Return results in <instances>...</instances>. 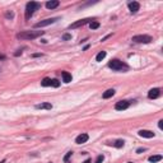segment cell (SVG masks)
Wrapping results in <instances>:
<instances>
[{
  "mask_svg": "<svg viewBox=\"0 0 163 163\" xmlns=\"http://www.w3.org/2000/svg\"><path fill=\"white\" fill-rule=\"evenodd\" d=\"M41 8V4L40 3H36V1H29L27 3V5H26V19L28 21L29 18L33 15L37 9H40Z\"/></svg>",
  "mask_w": 163,
  "mask_h": 163,
  "instance_id": "cell-2",
  "label": "cell"
},
{
  "mask_svg": "<svg viewBox=\"0 0 163 163\" xmlns=\"http://www.w3.org/2000/svg\"><path fill=\"white\" fill-rule=\"evenodd\" d=\"M147 149L145 148H139V149H136V153H143V152H145Z\"/></svg>",
  "mask_w": 163,
  "mask_h": 163,
  "instance_id": "cell-27",
  "label": "cell"
},
{
  "mask_svg": "<svg viewBox=\"0 0 163 163\" xmlns=\"http://www.w3.org/2000/svg\"><path fill=\"white\" fill-rule=\"evenodd\" d=\"M51 87H54V88L60 87V82H59L57 79H51Z\"/></svg>",
  "mask_w": 163,
  "mask_h": 163,
  "instance_id": "cell-21",
  "label": "cell"
},
{
  "mask_svg": "<svg viewBox=\"0 0 163 163\" xmlns=\"http://www.w3.org/2000/svg\"><path fill=\"white\" fill-rule=\"evenodd\" d=\"M103 159H105L103 154H99V156L97 157V159H96V162H94V163H102V162H103Z\"/></svg>",
  "mask_w": 163,
  "mask_h": 163,
  "instance_id": "cell-23",
  "label": "cell"
},
{
  "mask_svg": "<svg viewBox=\"0 0 163 163\" xmlns=\"http://www.w3.org/2000/svg\"><path fill=\"white\" fill-rule=\"evenodd\" d=\"M105 57H106V51H101V52H98V55L96 56V61H102Z\"/></svg>",
  "mask_w": 163,
  "mask_h": 163,
  "instance_id": "cell-18",
  "label": "cell"
},
{
  "mask_svg": "<svg viewBox=\"0 0 163 163\" xmlns=\"http://www.w3.org/2000/svg\"><path fill=\"white\" fill-rule=\"evenodd\" d=\"M148 161L152 163H157V162H159V161H162V156H161V154H158V156H152L148 158Z\"/></svg>",
  "mask_w": 163,
  "mask_h": 163,
  "instance_id": "cell-16",
  "label": "cell"
},
{
  "mask_svg": "<svg viewBox=\"0 0 163 163\" xmlns=\"http://www.w3.org/2000/svg\"><path fill=\"white\" fill-rule=\"evenodd\" d=\"M43 33H45V31H24V32L18 33L17 37L21 40H35V38L41 37Z\"/></svg>",
  "mask_w": 163,
  "mask_h": 163,
  "instance_id": "cell-1",
  "label": "cell"
},
{
  "mask_svg": "<svg viewBox=\"0 0 163 163\" xmlns=\"http://www.w3.org/2000/svg\"><path fill=\"white\" fill-rule=\"evenodd\" d=\"M36 108H37V110H51V108H52V105H51L50 102H43V103L36 105Z\"/></svg>",
  "mask_w": 163,
  "mask_h": 163,
  "instance_id": "cell-12",
  "label": "cell"
},
{
  "mask_svg": "<svg viewBox=\"0 0 163 163\" xmlns=\"http://www.w3.org/2000/svg\"><path fill=\"white\" fill-rule=\"evenodd\" d=\"M129 9H130V12L131 13H136L139 9H140V4L138 3V1H131V3H129L128 4Z\"/></svg>",
  "mask_w": 163,
  "mask_h": 163,
  "instance_id": "cell-10",
  "label": "cell"
},
{
  "mask_svg": "<svg viewBox=\"0 0 163 163\" xmlns=\"http://www.w3.org/2000/svg\"><path fill=\"white\" fill-rule=\"evenodd\" d=\"M5 17H7V18H13V17H14V14H13L12 12H8L7 14H5Z\"/></svg>",
  "mask_w": 163,
  "mask_h": 163,
  "instance_id": "cell-25",
  "label": "cell"
},
{
  "mask_svg": "<svg viewBox=\"0 0 163 163\" xmlns=\"http://www.w3.org/2000/svg\"><path fill=\"white\" fill-rule=\"evenodd\" d=\"M63 40H64V41L71 40V35H69V33H65V35H63Z\"/></svg>",
  "mask_w": 163,
  "mask_h": 163,
  "instance_id": "cell-24",
  "label": "cell"
},
{
  "mask_svg": "<svg viewBox=\"0 0 163 163\" xmlns=\"http://www.w3.org/2000/svg\"><path fill=\"white\" fill-rule=\"evenodd\" d=\"M159 96H161V89L159 88H153V89H150L148 92V98L150 99H156Z\"/></svg>",
  "mask_w": 163,
  "mask_h": 163,
  "instance_id": "cell-8",
  "label": "cell"
},
{
  "mask_svg": "<svg viewBox=\"0 0 163 163\" xmlns=\"http://www.w3.org/2000/svg\"><path fill=\"white\" fill-rule=\"evenodd\" d=\"M40 56H42V54H33L32 55V57H40Z\"/></svg>",
  "mask_w": 163,
  "mask_h": 163,
  "instance_id": "cell-28",
  "label": "cell"
},
{
  "mask_svg": "<svg viewBox=\"0 0 163 163\" xmlns=\"http://www.w3.org/2000/svg\"><path fill=\"white\" fill-rule=\"evenodd\" d=\"M111 36H112V35H107L106 37H103V38H102V41H106L107 38H108V37H111Z\"/></svg>",
  "mask_w": 163,
  "mask_h": 163,
  "instance_id": "cell-30",
  "label": "cell"
},
{
  "mask_svg": "<svg viewBox=\"0 0 163 163\" xmlns=\"http://www.w3.org/2000/svg\"><path fill=\"white\" fill-rule=\"evenodd\" d=\"M89 28H91V29L99 28V23H98V22H91V23H89Z\"/></svg>",
  "mask_w": 163,
  "mask_h": 163,
  "instance_id": "cell-20",
  "label": "cell"
},
{
  "mask_svg": "<svg viewBox=\"0 0 163 163\" xmlns=\"http://www.w3.org/2000/svg\"><path fill=\"white\" fill-rule=\"evenodd\" d=\"M61 75H63V82L64 83H70L71 82V74H69L68 71H63Z\"/></svg>",
  "mask_w": 163,
  "mask_h": 163,
  "instance_id": "cell-14",
  "label": "cell"
},
{
  "mask_svg": "<svg viewBox=\"0 0 163 163\" xmlns=\"http://www.w3.org/2000/svg\"><path fill=\"white\" fill-rule=\"evenodd\" d=\"M83 163H91V159H87L85 162H83Z\"/></svg>",
  "mask_w": 163,
  "mask_h": 163,
  "instance_id": "cell-31",
  "label": "cell"
},
{
  "mask_svg": "<svg viewBox=\"0 0 163 163\" xmlns=\"http://www.w3.org/2000/svg\"><path fill=\"white\" fill-rule=\"evenodd\" d=\"M115 96V89H107L106 92L102 94V97L105 99H108V98H111V97H114Z\"/></svg>",
  "mask_w": 163,
  "mask_h": 163,
  "instance_id": "cell-15",
  "label": "cell"
},
{
  "mask_svg": "<svg viewBox=\"0 0 163 163\" xmlns=\"http://www.w3.org/2000/svg\"><path fill=\"white\" fill-rule=\"evenodd\" d=\"M130 106V101H119V102H116V105H115V110L116 111H124V110H126L129 108Z\"/></svg>",
  "mask_w": 163,
  "mask_h": 163,
  "instance_id": "cell-7",
  "label": "cell"
},
{
  "mask_svg": "<svg viewBox=\"0 0 163 163\" xmlns=\"http://www.w3.org/2000/svg\"><path fill=\"white\" fill-rule=\"evenodd\" d=\"M50 163H51V162H50Z\"/></svg>",
  "mask_w": 163,
  "mask_h": 163,
  "instance_id": "cell-34",
  "label": "cell"
},
{
  "mask_svg": "<svg viewBox=\"0 0 163 163\" xmlns=\"http://www.w3.org/2000/svg\"><path fill=\"white\" fill-rule=\"evenodd\" d=\"M139 136H142V138H147V139H150V138H154V133L153 131H150V130H139Z\"/></svg>",
  "mask_w": 163,
  "mask_h": 163,
  "instance_id": "cell-9",
  "label": "cell"
},
{
  "mask_svg": "<svg viewBox=\"0 0 163 163\" xmlns=\"http://www.w3.org/2000/svg\"><path fill=\"white\" fill-rule=\"evenodd\" d=\"M158 128L162 130V128H163V120H159V121H158Z\"/></svg>",
  "mask_w": 163,
  "mask_h": 163,
  "instance_id": "cell-26",
  "label": "cell"
},
{
  "mask_svg": "<svg viewBox=\"0 0 163 163\" xmlns=\"http://www.w3.org/2000/svg\"><path fill=\"white\" fill-rule=\"evenodd\" d=\"M131 41L136 43H150L152 42V37L148 35H136L131 38Z\"/></svg>",
  "mask_w": 163,
  "mask_h": 163,
  "instance_id": "cell-4",
  "label": "cell"
},
{
  "mask_svg": "<svg viewBox=\"0 0 163 163\" xmlns=\"http://www.w3.org/2000/svg\"><path fill=\"white\" fill-rule=\"evenodd\" d=\"M41 85H42V87H51V79H50V78L42 79V82H41Z\"/></svg>",
  "mask_w": 163,
  "mask_h": 163,
  "instance_id": "cell-19",
  "label": "cell"
},
{
  "mask_svg": "<svg viewBox=\"0 0 163 163\" xmlns=\"http://www.w3.org/2000/svg\"><path fill=\"white\" fill-rule=\"evenodd\" d=\"M14 55H15V56H19V55H22V51H21V50H19V51H17Z\"/></svg>",
  "mask_w": 163,
  "mask_h": 163,
  "instance_id": "cell-29",
  "label": "cell"
},
{
  "mask_svg": "<svg viewBox=\"0 0 163 163\" xmlns=\"http://www.w3.org/2000/svg\"><path fill=\"white\" fill-rule=\"evenodd\" d=\"M112 145H114L115 148H122V147L125 145V142L121 140V139H119V140H116L115 143H112Z\"/></svg>",
  "mask_w": 163,
  "mask_h": 163,
  "instance_id": "cell-17",
  "label": "cell"
},
{
  "mask_svg": "<svg viewBox=\"0 0 163 163\" xmlns=\"http://www.w3.org/2000/svg\"><path fill=\"white\" fill-rule=\"evenodd\" d=\"M71 156H73V152H71V150H70V152H68V153H66V156L64 157V162H65V163L69 162V158H70Z\"/></svg>",
  "mask_w": 163,
  "mask_h": 163,
  "instance_id": "cell-22",
  "label": "cell"
},
{
  "mask_svg": "<svg viewBox=\"0 0 163 163\" xmlns=\"http://www.w3.org/2000/svg\"><path fill=\"white\" fill-rule=\"evenodd\" d=\"M59 5H60V1H59V0H51V1H47V3H46V8H47V9H51V10L57 8Z\"/></svg>",
  "mask_w": 163,
  "mask_h": 163,
  "instance_id": "cell-13",
  "label": "cell"
},
{
  "mask_svg": "<svg viewBox=\"0 0 163 163\" xmlns=\"http://www.w3.org/2000/svg\"><path fill=\"white\" fill-rule=\"evenodd\" d=\"M93 22V19L91 18H85V19H79V21L74 22V23H71L70 26H69V29H75V28H79V27H83L85 24H88V23H91Z\"/></svg>",
  "mask_w": 163,
  "mask_h": 163,
  "instance_id": "cell-5",
  "label": "cell"
},
{
  "mask_svg": "<svg viewBox=\"0 0 163 163\" xmlns=\"http://www.w3.org/2000/svg\"><path fill=\"white\" fill-rule=\"evenodd\" d=\"M128 163H133V162H128Z\"/></svg>",
  "mask_w": 163,
  "mask_h": 163,
  "instance_id": "cell-33",
  "label": "cell"
},
{
  "mask_svg": "<svg viewBox=\"0 0 163 163\" xmlns=\"http://www.w3.org/2000/svg\"><path fill=\"white\" fill-rule=\"evenodd\" d=\"M56 21H59V18H47V19H45V21H41V22H38V23H36L35 28H42V27H46V26H50V24L55 23Z\"/></svg>",
  "mask_w": 163,
  "mask_h": 163,
  "instance_id": "cell-6",
  "label": "cell"
},
{
  "mask_svg": "<svg viewBox=\"0 0 163 163\" xmlns=\"http://www.w3.org/2000/svg\"><path fill=\"white\" fill-rule=\"evenodd\" d=\"M88 139H89L88 134H80V135H78V136H77L75 143H77V144H83V143L88 142Z\"/></svg>",
  "mask_w": 163,
  "mask_h": 163,
  "instance_id": "cell-11",
  "label": "cell"
},
{
  "mask_svg": "<svg viewBox=\"0 0 163 163\" xmlns=\"http://www.w3.org/2000/svg\"><path fill=\"white\" fill-rule=\"evenodd\" d=\"M108 68H111L115 71H122V70H128L129 69L128 65L125 64V63H122V61H120V60H117V59L111 60L108 63Z\"/></svg>",
  "mask_w": 163,
  "mask_h": 163,
  "instance_id": "cell-3",
  "label": "cell"
},
{
  "mask_svg": "<svg viewBox=\"0 0 163 163\" xmlns=\"http://www.w3.org/2000/svg\"><path fill=\"white\" fill-rule=\"evenodd\" d=\"M0 163H5V159H3V161H1V162Z\"/></svg>",
  "mask_w": 163,
  "mask_h": 163,
  "instance_id": "cell-32",
  "label": "cell"
}]
</instances>
